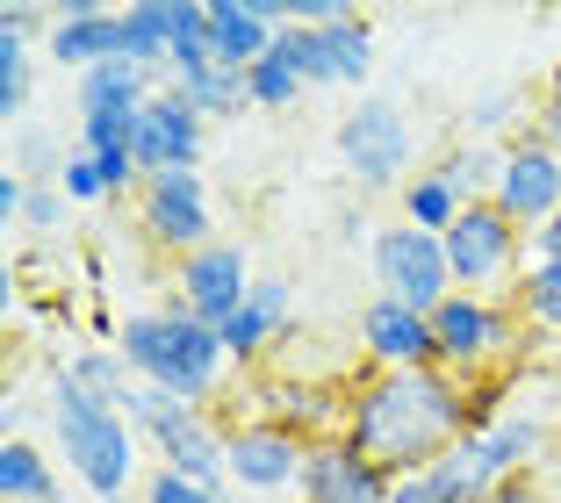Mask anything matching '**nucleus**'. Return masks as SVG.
Wrapping results in <instances>:
<instances>
[{
  "label": "nucleus",
  "instance_id": "obj_1",
  "mask_svg": "<svg viewBox=\"0 0 561 503\" xmlns=\"http://www.w3.org/2000/svg\"><path fill=\"white\" fill-rule=\"evenodd\" d=\"M476 432V381L446 367H411V374H375L346 389V438L389 475H417L439 454H454Z\"/></svg>",
  "mask_w": 561,
  "mask_h": 503
},
{
  "label": "nucleus",
  "instance_id": "obj_2",
  "mask_svg": "<svg viewBox=\"0 0 561 503\" xmlns=\"http://www.w3.org/2000/svg\"><path fill=\"white\" fill-rule=\"evenodd\" d=\"M116 353L130 359L137 381L165 389L187 410H216V396H224V381H231V353H224L216 324L187 317L173 295H165L159 309H130V317H123Z\"/></svg>",
  "mask_w": 561,
  "mask_h": 503
},
{
  "label": "nucleus",
  "instance_id": "obj_3",
  "mask_svg": "<svg viewBox=\"0 0 561 503\" xmlns=\"http://www.w3.org/2000/svg\"><path fill=\"white\" fill-rule=\"evenodd\" d=\"M44 418H50V438H58V460L80 489H94V503L108 496H130L145 482V438L130 432L116 403H101L72 381L66 367H50V396H44Z\"/></svg>",
  "mask_w": 561,
  "mask_h": 503
},
{
  "label": "nucleus",
  "instance_id": "obj_4",
  "mask_svg": "<svg viewBox=\"0 0 561 503\" xmlns=\"http://www.w3.org/2000/svg\"><path fill=\"white\" fill-rule=\"evenodd\" d=\"M432 339H439V367L461 374V381H476V374L504 367V359L518 353V339H526V317H518L512 295H446L439 309H432Z\"/></svg>",
  "mask_w": 561,
  "mask_h": 503
},
{
  "label": "nucleus",
  "instance_id": "obj_5",
  "mask_svg": "<svg viewBox=\"0 0 561 503\" xmlns=\"http://www.w3.org/2000/svg\"><path fill=\"white\" fill-rule=\"evenodd\" d=\"M331 145H339V165H346L353 180H360L367 195H403V180L417 173V137H411V115L397 108V101L381 94H360L346 115H339V130H331Z\"/></svg>",
  "mask_w": 561,
  "mask_h": 503
},
{
  "label": "nucleus",
  "instance_id": "obj_6",
  "mask_svg": "<svg viewBox=\"0 0 561 503\" xmlns=\"http://www.w3.org/2000/svg\"><path fill=\"white\" fill-rule=\"evenodd\" d=\"M439 244H446V266H454V288L461 295H504L526 274V230L496 209V202H476Z\"/></svg>",
  "mask_w": 561,
  "mask_h": 503
},
{
  "label": "nucleus",
  "instance_id": "obj_7",
  "mask_svg": "<svg viewBox=\"0 0 561 503\" xmlns=\"http://www.w3.org/2000/svg\"><path fill=\"white\" fill-rule=\"evenodd\" d=\"M137 238L145 252H159L165 266H181L187 252L216 238V209H209V180L202 173H151L137 187Z\"/></svg>",
  "mask_w": 561,
  "mask_h": 503
},
{
  "label": "nucleus",
  "instance_id": "obj_8",
  "mask_svg": "<svg viewBox=\"0 0 561 503\" xmlns=\"http://www.w3.org/2000/svg\"><path fill=\"white\" fill-rule=\"evenodd\" d=\"M367 274H375V295L411 309H439L454 295V266H446V244L417 224H381L375 244H367Z\"/></svg>",
  "mask_w": 561,
  "mask_h": 503
},
{
  "label": "nucleus",
  "instance_id": "obj_9",
  "mask_svg": "<svg viewBox=\"0 0 561 503\" xmlns=\"http://www.w3.org/2000/svg\"><path fill=\"white\" fill-rule=\"evenodd\" d=\"M224 454H231V496L266 503V496H296L310 438L280 432L274 418H238L224 424Z\"/></svg>",
  "mask_w": 561,
  "mask_h": 503
},
{
  "label": "nucleus",
  "instance_id": "obj_10",
  "mask_svg": "<svg viewBox=\"0 0 561 503\" xmlns=\"http://www.w3.org/2000/svg\"><path fill=\"white\" fill-rule=\"evenodd\" d=\"M252 260H245V244L231 238H209L202 252H187L181 266H165V295L187 309V317H202V324H224V317H238L252 295Z\"/></svg>",
  "mask_w": 561,
  "mask_h": 503
},
{
  "label": "nucleus",
  "instance_id": "obj_11",
  "mask_svg": "<svg viewBox=\"0 0 561 503\" xmlns=\"http://www.w3.org/2000/svg\"><path fill=\"white\" fill-rule=\"evenodd\" d=\"M202 151H209V123H202L173 87H159V94L145 101V115H137V137H130L137 173L145 180L151 173H202Z\"/></svg>",
  "mask_w": 561,
  "mask_h": 503
},
{
  "label": "nucleus",
  "instance_id": "obj_12",
  "mask_svg": "<svg viewBox=\"0 0 561 503\" xmlns=\"http://www.w3.org/2000/svg\"><path fill=\"white\" fill-rule=\"evenodd\" d=\"M360 359L375 374H411V367H439V339H432V317L411 302H389V295H367L360 302Z\"/></svg>",
  "mask_w": 561,
  "mask_h": 503
},
{
  "label": "nucleus",
  "instance_id": "obj_13",
  "mask_svg": "<svg viewBox=\"0 0 561 503\" xmlns=\"http://www.w3.org/2000/svg\"><path fill=\"white\" fill-rule=\"evenodd\" d=\"M397 475L367 460L346 432L339 438H310V454H302V482H296V503H389Z\"/></svg>",
  "mask_w": 561,
  "mask_h": 503
},
{
  "label": "nucleus",
  "instance_id": "obj_14",
  "mask_svg": "<svg viewBox=\"0 0 561 503\" xmlns=\"http://www.w3.org/2000/svg\"><path fill=\"white\" fill-rule=\"evenodd\" d=\"M496 209L512 216L518 230H540L561 216V151L540 145V137H518V145H504V180H496Z\"/></svg>",
  "mask_w": 561,
  "mask_h": 503
},
{
  "label": "nucleus",
  "instance_id": "obj_15",
  "mask_svg": "<svg viewBox=\"0 0 561 503\" xmlns=\"http://www.w3.org/2000/svg\"><path fill=\"white\" fill-rule=\"evenodd\" d=\"M216 339H224L231 367H260L280 339H296V288H288L280 274H260L252 295H245V309L216 324Z\"/></svg>",
  "mask_w": 561,
  "mask_h": 503
},
{
  "label": "nucleus",
  "instance_id": "obj_16",
  "mask_svg": "<svg viewBox=\"0 0 561 503\" xmlns=\"http://www.w3.org/2000/svg\"><path fill=\"white\" fill-rule=\"evenodd\" d=\"M44 58L66 66L72 80L108 66V58H123V8H108V0H72V8H58V22H50V36H44Z\"/></svg>",
  "mask_w": 561,
  "mask_h": 503
},
{
  "label": "nucleus",
  "instance_id": "obj_17",
  "mask_svg": "<svg viewBox=\"0 0 561 503\" xmlns=\"http://www.w3.org/2000/svg\"><path fill=\"white\" fill-rule=\"evenodd\" d=\"M260 418H274L280 432H296V438H339L346 432V396L324 389V381H274Z\"/></svg>",
  "mask_w": 561,
  "mask_h": 503
},
{
  "label": "nucleus",
  "instance_id": "obj_18",
  "mask_svg": "<svg viewBox=\"0 0 561 503\" xmlns=\"http://www.w3.org/2000/svg\"><path fill=\"white\" fill-rule=\"evenodd\" d=\"M209 50L216 66L231 72H252L274 50V30L260 22V0H209Z\"/></svg>",
  "mask_w": 561,
  "mask_h": 503
},
{
  "label": "nucleus",
  "instance_id": "obj_19",
  "mask_svg": "<svg viewBox=\"0 0 561 503\" xmlns=\"http://www.w3.org/2000/svg\"><path fill=\"white\" fill-rule=\"evenodd\" d=\"M173 30H181V0H123V58L145 72L173 66Z\"/></svg>",
  "mask_w": 561,
  "mask_h": 503
},
{
  "label": "nucleus",
  "instance_id": "obj_20",
  "mask_svg": "<svg viewBox=\"0 0 561 503\" xmlns=\"http://www.w3.org/2000/svg\"><path fill=\"white\" fill-rule=\"evenodd\" d=\"M533 130V94L526 87H482L461 108V137L468 145H518Z\"/></svg>",
  "mask_w": 561,
  "mask_h": 503
},
{
  "label": "nucleus",
  "instance_id": "obj_21",
  "mask_svg": "<svg viewBox=\"0 0 561 503\" xmlns=\"http://www.w3.org/2000/svg\"><path fill=\"white\" fill-rule=\"evenodd\" d=\"M0 503H66V482L36 438H0Z\"/></svg>",
  "mask_w": 561,
  "mask_h": 503
},
{
  "label": "nucleus",
  "instance_id": "obj_22",
  "mask_svg": "<svg viewBox=\"0 0 561 503\" xmlns=\"http://www.w3.org/2000/svg\"><path fill=\"white\" fill-rule=\"evenodd\" d=\"M159 72H145V66H130V58H108V66H94V72H80L72 80V108H145L151 94H159Z\"/></svg>",
  "mask_w": 561,
  "mask_h": 503
},
{
  "label": "nucleus",
  "instance_id": "obj_23",
  "mask_svg": "<svg viewBox=\"0 0 561 503\" xmlns=\"http://www.w3.org/2000/svg\"><path fill=\"white\" fill-rule=\"evenodd\" d=\"M403 224H417V230H432V238H446V230L468 216V202H461V187L439 173V165H417L411 180H403Z\"/></svg>",
  "mask_w": 561,
  "mask_h": 503
},
{
  "label": "nucleus",
  "instance_id": "obj_24",
  "mask_svg": "<svg viewBox=\"0 0 561 503\" xmlns=\"http://www.w3.org/2000/svg\"><path fill=\"white\" fill-rule=\"evenodd\" d=\"M173 94H181L187 108L202 115V123H231V115L252 108L245 72H231V66H202V72H187V80H173Z\"/></svg>",
  "mask_w": 561,
  "mask_h": 503
},
{
  "label": "nucleus",
  "instance_id": "obj_25",
  "mask_svg": "<svg viewBox=\"0 0 561 503\" xmlns=\"http://www.w3.org/2000/svg\"><path fill=\"white\" fill-rule=\"evenodd\" d=\"M432 165H439V173L461 187V202L476 209V202H496V180H504V145H468V137H461V145H446Z\"/></svg>",
  "mask_w": 561,
  "mask_h": 503
},
{
  "label": "nucleus",
  "instance_id": "obj_26",
  "mask_svg": "<svg viewBox=\"0 0 561 503\" xmlns=\"http://www.w3.org/2000/svg\"><path fill=\"white\" fill-rule=\"evenodd\" d=\"M36 58L44 44H22V36H0V123L22 130L36 108Z\"/></svg>",
  "mask_w": 561,
  "mask_h": 503
},
{
  "label": "nucleus",
  "instance_id": "obj_27",
  "mask_svg": "<svg viewBox=\"0 0 561 503\" xmlns=\"http://www.w3.org/2000/svg\"><path fill=\"white\" fill-rule=\"evenodd\" d=\"M66 159H72V151H66V137H58V130H44L36 115L22 123V130H8V173H22L30 187L58 180V173H66Z\"/></svg>",
  "mask_w": 561,
  "mask_h": 503
},
{
  "label": "nucleus",
  "instance_id": "obj_28",
  "mask_svg": "<svg viewBox=\"0 0 561 503\" xmlns=\"http://www.w3.org/2000/svg\"><path fill=\"white\" fill-rule=\"evenodd\" d=\"M512 302H518V317H526V331L561 339V260H526Z\"/></svg>",
  "mask_w": 561,
  "mask_h": 503
},
{
  "label": "nucleus",
  "instance_id": "obj_29",
  "mask_svg": "<svg viewBox=\"0 0 561 503\" xmlns=\"http://www.w3.org/2000/svg\"><path fill=\"white\" fill-rule=\"evenodd\" d=\"M66 374L72 381H80L87 396H101V403H123V396H130V359L116 353V345H72V359H66Z\"/></svg>",
  "mask_w": 561,
  "mask_h": 503
},
{
  "label": "nucleus",
  "instance_id": "obj_30",
  "mask_svg": "<svg viewBox=\"0 0 561 503\" xmlns=\"http://www.w3.org/2000/svg\"><path fill=\"white\" fill-rule=\"evenodd\" d=\"M324 44H331V72H339V87H353V94H360L367 72H375V22L353 15L346 30H324Z\"/></svg>",
  "mask_w": 561,
  "mask_h": 503
},
{
  "label": "nucleus",
  "instance_id": "obj_31",
  "mask_svg": "<svg viewBox=\"0 0 561 503\" xmlns=\"http://www.w3.org/2000/svg\"><path fill=\"white\" fill-rule=\"evenodd\" d=\"M245 94H252V108H260V115H280V108H296V101L310 94V87L296 80V66H288L280 50H266L260 66L245 72Z\"/></svg>",
  "mask_w": 561,
  "mask_h": 503
},
{
  "label": "nucleus",
  "instance_id": "obj_32",
  "mask_svg": "<svg viewBox=\"0 0 561 503\" xmlns=\"http://www.w3.org/2000/svg\"><path fill=\"white\" fill-rule=\"evenodd\" d=\"M137 115L145 108H87L80 123H72V151H130Z\"/></svg>",
  "mask_w": 561,
  "mask_h": 503
},
{
  "label": "nucleus",
  "instance_id": "obj_33",
  "mask_svg": "<svg viewBox=\"0 0 561 503\" xmlns=\"http://www.w3.org/2000/svg\"><path fill=\"white\" fill-rule=\"evenodd\" d=\"M274 50L288 58V66H296V80H302V87H339L324 30H280V36H274Z\"/></svg>",
  "mask_w": 561,
  "mask_h": 503
},
{
  "label": "nucleus",
  "instance_id": "obj_34",
  "mask_svg": "<svg viewBox=\"0 0 561 503\" xmlns=\"http://www.w3.org/2000/svg\"><path fill=\"white\" fill-rule=\"evenodd\" d=\"M137 503H231V496H216V489L187 482V475H173V468H145V482H137Z\"/></svg>",
  "mask_w": 561,
  "mask_h": 503
},
{
  "label": "nucleus",
  "instance_id": "obj_35",
  "mask_svg": "<svg viewBox=\"0 0 561 503\" xmlns=\"http://www.w3.org/2000/svg\"><path fill=\"white\" fill-rule=\"evenodd\" d=\"M66 216H72V202H66V187H58V180L30 187V202H22V230H30V238H50V230H66Z\"/></svg>",
  "mask_w": 561,
  "mask_h": 503
},
{
  "label": "nucleus",
  "instance_id": "obj_36",
  "mask_svg": "<svg viewBox=\"0 0 561 503\" xmlns=\"http://www.w3.org/2000/svg\"><path fill=\"white\" fill-rule=\"evenodd\" d=\"M58 187H66V202H72V209H87V202H108V180H101L94 151H72V159H66V173H58Z\"/></svg>",
  "mask_w": 561,
  "mask_h": 503
},
{
  "label": "nucleus",
  "instance_id": "obj_37",
  "mask_svg": "<svg viewBox=\"0 0 561 503\" xmlns=\"http://www.w3.org/2000/svg\"><path fill=\"white\" fill-rule=\"evenodd\" d=\"M50 22H58V8H36V0H8L0 8V36H22V44L50 36Z\"/></svg>",
  "mask_w": 561,
  "mask_h": 503
},
{
  "label": "nucleus",
  "instance_id": "obj_38",
  "mask_svg": "<svg viewBox=\"0 0 561 503\" xmlns=\"http://www.w3.org/2000/svg\"><path fill=\"white\" fill-rule=\"evenodd\" d=\"M533 137L561 151V66L547 72V80H540V94H533Z\"/></svg>",
  "mask_w": 561,
  "mask_h": 503
},
{
  "label": "nucleus",
  "instance_id": "obj_39",
  "mask_svg": "<svg viewBox=\"0 0 561 503\" xmlns=\"http://www.w3.org/2000/svg\"><path fill=\"white\" fill-rule=\"evenodd\" d=\"M353 15L360 8H346V0H296V30H346Z\"/></svg>",
  "mask_w": 561,
  "mask_h": 503
},
{
  "label": "nucleus",
  "instance_id": "obj_40",
  "mask_svg": "<svg viewBox=\"0 0 561 503\" xmlns=\"http://www.w3.org/2000/svg\"><path fill=\"white\" fill-rule=\"evenodd\" d=\"M490 503H554V496H547V475H504L490 489Z\"/></svg>",
  "mask_w": 561,
  "mask_h": 503
},
{
  "label": "nucleus",
  "instance_id": "obj_41",
  "mask_svg": "<svg viewBox=\"0 0 561 503\" xmlns=\"http://www.w3.org/2000/svg\"><path fill=\"white\" fill-rule=\"evenodd\" d=\"M30 418H36V396L30 389H8V396H0V424H8V438H30Z\"/></svg>",
  "mask_w": 561,
  "mask_h": 503
},
{
  "label": "nucleus",
  "instance_id": "obj_42",
  "mask_svg": "<svg viewBox=\"0 0 561 503\" xmlns=\"http://www.w3.org/2000/svg\"><path fill=\"white\" fill-rule=\"evenodd\" d=\"M22 202H30V180L0 165V224H8V230H22Z\"/></svg>",
  "mask_w": 561,
  "mask_h": 503
},
{
  "label": "nucleus",
  "instance_id": "obj_43",
  "mask_svg": "<svg viewBox=\"0 0 561 503\" xmlns=\"http://www.w3.org/2000/svg\"><path fill=\"white\" fill-rule=\"evenodd\" d=\"M375 216H367V209H346V216H339V238H346V252H367V244H375Z\"/></svg>",
  "mask_w": 561,
  "mask_h": 503
},
{
  "label": "nucleus",
  "instance_id": "obj_44",
  "mask_svg": "<svg viewBox=\"0 0 561 503\" xmlns=\"http://www.w3.org/2000/svg\"><path fill=\"white\" fill-rule=\"evenodd\" d=\"M526 260H561V216H554V224H540V230L526 238Z\"/></svg>",
  "mask_w": 561,
  "mask_h": 503
},
{
  "label": "nucleus",
  "instance_id": "obj_45",
  "mask_svg": "<svg viewBox=\"0 0 561 503\" xmlns=\"http://www.w3.org/2000/svg\"><path fill=\"white\" fill-rule=\"evenodd\" d=\"M231 503H245V496H231Z\"/></svg>",
  "mask_w": 561,
  "mask_h": 503
}]
</instances>
